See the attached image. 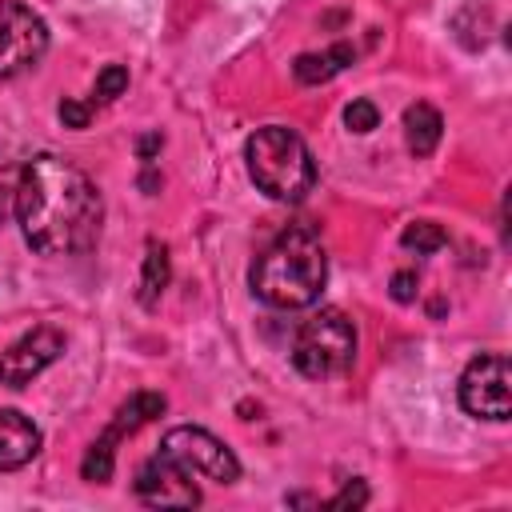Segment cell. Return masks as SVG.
<instances>
[{
	"mask_svg": "<svg viewBox=\"0 0 512 512\" xmlns=\"http://www.w3.org/2000/svg\"><path fill=\"white\" fill-rule=\"evenodd\" d=\"M16 220L32 252L76 256L96 244L104 200L76 164L40 152L16 176Z\"/></svg>",
	"mask_w": 512,
	"mask_h": 512,
	"instance_id": "1",
	"label": "cell"
},
{
	"mask_svg": "<svg viewBox=\"0 0 512 512\" xmlns=\"http://www.w3.org/2000/svg\"><path fill=\"white\" fill-rule=\"evenodd\" d=\"M252 292L272 308H308L328 280V256L308 228L280 232L252 264Z\"/></svg>",
	"mask_w": 512,
	"mask_h": 512,
	"instance_id": "2",
	"label": "cell"
},
{
	"mask_svg": "<svg viewBox=\"0 0 512 512\" xmlns=\"http://www.w3.org/2000/svg\"><path fill=\"white\" fill-rule=\"evenodd\" d=\"M244 160L252 184L280 204H296L316 188V160L308 144L284 124L256 128L244 144Z\"/></svg>",
	"mask_w": 512,
	"mask_h": 512,
	"instance_id": "3",
	"label": "cell"
},
{
	"mask_svg": "<svg viewBox=\"0 0 512 512\" xmlns=\"http://www.w3.org/2000/svg\"><path fill=\"white\" fill-rule=\"evenodd\" d=\"M352 360H356V328L340 308H320L312 320L300 324L292 340V364L300 376L324 380L352 368Z\"/></svg>",
	"mask_w": 512,
	"mask_h": 512,
	"instance_id": "4",
	"label": "cell"
},
{
	"mask_svg": "<svg viewBox=\"0 0 512 512\" xmlns=\"http://www.w3.org/2000/svg\"><path fill=\"white\" fill-rule=\"evenodd\" d=\"M160 452L172 456V460H176L180 468H188L192 476H204V480H216V484L240 480V460L232 456V448H228L224 440H216L212 432H204V428L180 424V428L164 432Z\"/></svg>",
	"mask_w": 512,
	"mask_h": 512,
	"instance_id": "5",
	"label": "cell"
},
{
	"mask_svg": "<svg viewBox=\"0 0 512 512\" xmlns=\"http://www.w3.org/2000/svg\"><path fill=\"white\" fill-rule=\"evenodd\" d=\"M160 412H164V396H160V392H132V396L116 408V420L104 428V436H96L92 448L84 452L80 476L92 480V484H108L112 460H116V444H120L124 436H132L136 428H144L148 420H156Z\"/></svg>",
	"mask_w": 512,
	"mask_h": 512,
	"instance_id": "6",
	"label": "cell"
},
{
	"mask_svg": "<svg viewBox=\"0 0 512 512\" xmlns=\"http://www.w3.org/2000/svg\"><path fill=\"white\" fill-rule=\"evenodd\" d=\"M48 52V24L20 0H0V80L20 76Z\"/></svg>",
	"mask_w": 512,
	"mask_h": 512,
	"instance_id": "7",
	"label": "cell"
},
{
	"mask_svg": "<svg viewBox=\"0 0 512 512\" xmlns=\"http://www.w3.org/2000/svg\"><path fill=\"white\" fill-rule=\"evenodd\" d=\"M512 372H508V356L488 352L476 356L464 376H460V404L468 416H484V420H508L512 416Z\"/></svg>",
	"mask_w": 512,
	"mask_h": 512,
	"instance_id": "8",
	"label": "cell"
},
{
	"mask_svg": "<svg viewBox=\"0 0 512 512\" xmlns=\"http://www.w3.org/2000/svg\"><path fill=\"white\" fill-rule=\"evenodd\" d=\"M60 352H64V332L52 324H36L32 332H24L16 344H8L0 352V384L24 388L32 376H40L48 364H56Z\"/></svg>",
	"mask_w": 512,
	"mask_h": 512,
	"instance_id": "9",
	"label": "cell"
},
{
	"mask_svg": "<svg viewBox=\"0 0 512 512\" xmlns=\"http://www.w3.org/2000/svg\"><path fill=\"white\" fill-rule=\"evenodd\" d=\"M136 496L152 508H196L200 504V492L192 484V472L180 468L172 456L156 452L140 464L136 472Z\"/></svg>",
	"mask_w": 512,
	"mask_h": 512,
	"instance_id": "10",
	"label": "cell"
},
{
	"mask_svg": "<svg viewBox=\"0 0 512 512\" xmlns=\"http://www.w3.org/2000/svg\"><path fill=\"white\" fill-rule=\"evenodd\" d=\"M40 452V428L20 408H0V472L24 468Z\"/></svg>",
	"mask_w": 512,
	"mask_h": 512,
	"instance_id": "11",
	"label": "cell"
},
{
	"mask_svg": "<svg viewBox=\"0 0 512 512\" xmlns=\"http://www.w3.org/2000/svg\"><path fill=\"white\" fill-rule=\"evenodd\" d=\"M352 56H356L352 44H332L328 52H304V56H296L292 72H296L300 84H324V80H332L344 64H352Z\"/></svg>",
	"mask_w": 512,
	"mask_h": 512,
	"instance_id": "12",
	"label": "cell"
},
{
	"mask_svg": "<svg viewBox=\"0 0 512 512\" xmlns=\"http://www.w3.org/2000/svg\"><path fill=\"white\" fill-rule=\"evenodd\" d=\"M440 112L432 104H412L404 112V136H408V152L412 156H432V148L440 144Z\"/></svg>",
	"mask_w": 512,
	"mask_h": 512,
	"instance_id": "13",
	"label": "cell"
},
{
	"mask_svg": "<svg viewBox=\"0 0 512 512\" xmlns=\"http://www.w3.org/2000/svg\"><path fill=\"white\" fill-rule=\"evenodd\" d=\"M164 288H168V248L164 244H148L144 272H140V304L144 308H156V300H160Z\"/></svg>",
	"mask_w": 512,
	"mask_h": 512,
	"instance_id": "14",
	"label": "cell"
},
{
	"mask_svg": "<svg viewBox=\"0 0 512 512\" xmlns=\"http://www.w3.org/2000/svg\"><path fill=\"white\" fill-rule=\"evenodd\" d=\"M400 244L412 248V252H420V256H428V252H440V248L448 244V236H444V228L432 224V220H412V224L400 232Z\"/></svg>",
	"mask_w": 512,
	"mask_h": 512,
	"instance_id": "15",
	"label": "cell"
},
{
	"mask_svg": "<svg viewBox=\"0 0 512 512\" xmlns=\"http://www.w3.org/2000/svg\"><path fill=\"white\" fill-rule=\"evenodd\" d=\"M124 88H128V68L124 64H108L100 76H96V96L108 104V100H116V96H124Z\"/></svg>",
	"mask_w": 512,
	"mask_h": 512,
	"instance_id": "16",
	"label": "cell"
},
{
	"mask_svg": "<svg viewBox=\"0 0 512 512\" xmlns=\"http://www.w3.org/2000/svg\"><path fill=\"white\" fill-rule=\"evenodd\" d=\"M344 124H348L352 132H372V128L380 124V112H376L372 100H352V104L344 108Z\"/></svg>",
	"mask_w": 512,
	"mask_h": 512,
	"instance_id": "17",
	"label": "cell"
},
{
	"mask_svg": "<svg viewBox=\"0 0 512 512\" xmlns=\"http://www.w3.org/2000/svg\"><path fill=\"white\" fill-rule=\"evenodd\" d=\"M368 504V484L364 480H348L332 500H328V508H364Z\"/></svg>",
	"mask_w": 512,
	"mask_h": 512,
	"instance_id": "18",
	"label": "cell"
},
{
	"mask_svg": "<svg viewBox=\"0 0 512 512\" xmlns=\"http://www.w3.org/2000/svg\"><path fill=\"white\" fill-rule=\"evenodd\" d=\"M88 104H80V100H60V120L68 124V128H88Z\"/></svg>",
	"mask_w": 512,
	"mask_h": 512,
	"instance_id": "19",
	"label": "cell"
},
{
	"mask_svg": "<svg viewBox=\"0 0 512 512\" xmlns=\"http://www.w3.org/2000/svg\"><path fill=\"white\" fill-rule=\"evenodd\" d=\"M392 296H396L400 304H408V300L416 296V272H408V268L396 272V276H392Z\"/></svg>",
	"mask_w": 512,
	"mask_h": 512,
	"instance_id": "20",
	"label": "cell"
}]
</instances>
